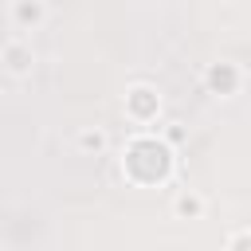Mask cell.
Wrapping results in <instances>:
<instances>
[{
  "instance_id": "1",
  "label": "cell",
  "mask_w": 251,
  "mask_h": 251,
  "mask_svg": "<svg viewBox=\"0 0 251 251\" xmlns=\"http://www.w3.org/2000/svg\"><path fill=\"white\" fill-rule=\"evenodd\" d=\"M235 251H251V239H239V243H235Z\"/></svg>"
}]
</instances>
